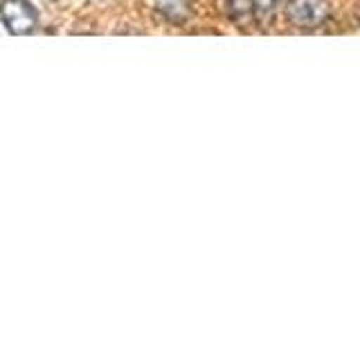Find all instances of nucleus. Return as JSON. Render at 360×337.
Returning <instances> with one entry per match:
<instances>
[{"label": "nucleus", "mask_w": 360, "mask_h": 337, "mask_svg": "<svg viewBox=\"0 0 360 337\" xmlns=\"http://www.w3.org/2000/svg\"><path fill=\"white\" fill-rule=\"evenodd\" d=\"M286 18L297 29H318L331 18V5L326 0H290Z\"/></svg>", "instance_id": "obj_1"}, {"label": "nucleus", "mask_w": 360, "mask_h": 337, "mask_svg": "<svg viewBox=\"0 0 360 337\" xmlns=\"http://www.w3.org/2000/svg\"><path fill=\"white\" fill-rule=\"evenodd\" d=\"M0 18H3L5 27L16 37H25L37 27V9L25 0H5L0 5Z\"/></svg>", "instance_id": "obj_2"}, {"label": "nucleus", "mask_w": 360, "mask_h": 337, "mask_svg": "<svg viewBox=\"0 0 360 337\" xmlns=\"http://www.w3.org/2000/svg\"><path fill=\"white\" fill-rule=\"evenodd\" d=\"M155 9L172 25H185L191 16V0H155Z\"/></svg>", "instance_id": "obj_3"}, {"label": "nucleus", "mask_w": 360, "mask_h": 337, "mask_svg": "<svg viewBox=\"0 0 360 337\" xmlns=\"http://www.w3.org/2000/svg\"><path fill=\"white\" fill-rule=\"evenodd\" d=\"M250 5H252V11L259 18H266L275 11L277 0H250Z\"/></svg>", "instance_id": "obj_4"}, {"label": "nucleus", "mask_w": 360, "mask_h": 337, "mask_svg": "<svg viewBox=\"0 0 360 337\" xmlns=\"http://www.w3.org/2000/svg\"><path fill=\"white\" fill-rule=\"evenodd\" d=\"M228 3H230V14H232V18H243L248 14H252L250 0H228Z\"/></svg>", "instance_id": "obj_5"}]
</instances>
